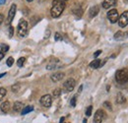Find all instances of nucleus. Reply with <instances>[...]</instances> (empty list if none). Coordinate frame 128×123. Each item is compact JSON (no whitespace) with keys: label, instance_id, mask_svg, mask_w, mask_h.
Returning <instances> with one entry per match:
<instances>
[{"label":"nucleus","instance_id":"nucleus-18","mask_svg":"<svg viewBox=\"0 0 128 123\" xmlns=\"http://www.w3.org/2000/svg\"><path fill=\"white\" fill-rule=\"evenodd\" d=\"M34 110V106H26V108H24L22 109V111H21V114L22 115H26L27 113H29V112H31Z\"/></svg>","mask_w":128,"mask_h":123},{"label":"nucleus","instance_id":"nucleus-39","mask_svg":"<svg viewBox=\"0 0 128 123\" xmlns=\"http://www.w3.org/2000/svg\"><path fill=\"white\" fill-rule=\"evenodd\" d=\"M28 2H32V1H34V0H27Z\"/></svg>","mask_w":128,"mask_h":123},{"label":"nucleus","instance_id":"nucleus-23","mask_svg":"<svg viewBox=\"0 0 128 123\" xmlns=\"http://www.w3.org/2000/svg\"><path fill=\"white\" fill-rule=\"evenodd\" d=\"M25 61H26V58H25V57H20V58L18 59V61H17V65H18L19 67H22V66L24 65Z\"/></svg>","mask_w":128,"mask_h":123},{"label":"nucleus","instance_id":"nucleus-2","mask_svg":"<svg viewBox=\"0 0 128 123\" xmlns=\"http://www.w3.org/2000/svg\"><path fill=\"white\" fill-rule=\"evenodd\" d=\"M115 80L119 84H125L128 82V69H119L115 73Z\"/></svg>","mask_w":128,"mask_h":123},{"label":"nucleus","instance_id":"nucleus-8","mask_svg":"<svg viewBox=\"0 0 128 123\" xmlns=\"http://www.w3.org/2000/svg\"><path fill=\"white\" fill-rule=\"evenodd\" d=\"M106 118V112L102 109H98L94 115V123H102Z\"/></svg>","mask_w":128,"mask_h":123},{"label":"nucleus","instance_id":"nucleus-34","mask_svg":"<svg viewBox=\"0 0 128 123\" xmlns=\"http://www.w3.org/2000/svg\"><path fill=\"white\" fill-rule=\"evenodd\" d=\"M6 74H7V73H1V74H0V78H2V77H4V76H6Z\"/></svg>","mask_w":128,"mask_h":123},{"label":"nucleus","instance_id":"nucleus-24","mask_svg":"<svg viewBox=\"0 0 128 123\" xmlns=\"http://www.w3.org/2000/svg\"><path fill=\"white\" fill-rule=\"evenodd\" d=\"M76 102H77V96H74L71 98V102H70L71 106L75 108V106H76Z\"/></svg>","mask_w":128,"mask_h":123},{"label":"nucleus","instance_id":"nucleus-25","mask_svg":"<svg viewBox=\"0 0 128 123\" xmlns=\"http://www.w3.org/2000/svg\"><path fill=\"white\" fill-rule=\"evenodd\" d=\"M92 110H93V106H89L87 109H86V116H91V114H92Z\"/></svg>","mask_w":128,"mask_h":123},{"label":"nucleus","instance_id":"nucleus-38","mask_svg":"<svg viewBox=\"0 0 128 123\" xmlns=\"http://www.w3.org/2000/svg\"><path fill=\"white\" fill-rule=\"evenodd\" d=\"M83 122H84V123H87V119H84V120H83Z\"/></svg>","mask_w":128,"mask_h":123},{"label":"nucleus","instance_id":"nucleus-30","mask_svg":"<svg viewBox=\"0 0 128 123\" xmlns=\"http://www.w3.org/2000/svg\"><path fill=\"white\" fill-rule=\"evenodd\" d=\"M54 38H55V40H62V36H61V34H60L59 32H56Z\"/></svg>","mask_w":128,"mask_h":123},{"label":"nucleus","instance_id":"nucleus-36","mask_svg":"<svg viewBox=\"0 0 128 123\" xmlns=\"http://www.w3.org/2000/svg\"><path fill=\"white\" fill-rule=\"evenodd\" d=\"M6 2V0H0V5H2V4H4Z\"/></svg>","mask_w":128,"mask_h":123},{"label":"nucleus","instance_id":"nucleus-5","mask_svg":"<svg viewBox=\"0 0 128 123\" xmlns=\"http://www.w3.org/2000/svg\"><path fill=\"white\" fill-rule=\"evenodd\" d=\"M16 10H17V5L16 4H12V6L10 7V10H9V12H8L7 20H6V25H7V26H10V24L12 23L14 17L16 15Z\"/></svg>","mask_w":128,"mask_h":123},{"label":"nucleus","instance_id":"nucleus-41","mask_svg":"<svg viewBox=\"0 0 128 123\" xmlns=\"http://www.w3.org/2000/svg\"><path fill=\"white\" fill-rule=\"evenodd\" d=\"M125 1H126V2H128V0H125Z\"/></svg>","mask_w":128,"mask_h":123},{"label":"nucleus","instance_id":"nucleus-20","mask_svg":"<svg viewBox=\"0 0 128 123\" xmlns=\"http://www.w3.org/2000/svg\"><path fill=\"white\" fill-rule=\"evenodd\" d=\"M0 48H1V51L5 54L9 50V46L8 44H0Z\"/></svg>","mask_w":128,"mask_h":123},{"label":"nucleus","instance_id":"nucleus-1","mask_svg":"<svg viewBox=\"0 0 128 123\" xmlns=\"http://www.w3.org/2000/svg\"><path fill=\"white\" fill-rule=\"evenodd\" d=\"M65 9V2L62 0H54L52 2V7L50 10L51 17L53 18H58L62 14V12Z\"/></svg>","mask_w":128,"mask_h":123},{"label":"nucleus","instance_id":"nucleus-9","mask_svg":"<svg viewBox=\"0 0 128 123\" xmlns=\"http://www.w3.org/2000/svg\"><path fill=\"white\" fill-rule=\"evenodd\" d=\"M118 24H119V27L121 28H125L128 25V11H124L121 16L119 17L118 19Z\"/></svg>","mask_w":128,"mask_h":123},{"label":"nucleus","instance_id":"nucleus-12","mask_svg":"<svg viewBox=\"0 0 128 123\" xmlns=\"http://www.w3.org/2000/svg\"><path fill=\"white\" fill-rule=\"evenodd\" d=\"M116 2H117V0H104L102 5V8L110 9V8H112L113 6H115Z\"/></svg>","mask_w":128,"mask_h":123},{"label":"nucleus","instance_id":"nucleus-28","mask_svg":"<svg viewBox=\"0 0 128 123\" xmlns=\"http://www.w3.org/2000/svg\"><path fill=\"white\" fill-rule=\"evenodd\" d=\"M13 34H14V28H13L12 26H10V27H9V32H8V36H9V38H12V36H13Z\"/></svg>","mask_w":128,"mask_h":123},{"label":"nucleus","instance_id":"nucleus-27","mask_svg":"<svg viewBox=\"0 0 128 123\" xmlns=\"http://www.w3.org/2000/svg\"><path fill=\"white\" fill-rule=\"evenodd\" d=\"M7 66H9V67H11L13 64H14V59H13V57H9L8 59H7Z\"/></svg>","mask_w":128,"mask_h":123},{"label":"nucleus","instance_id":"nucleus-13","mask_svg":"<svg viewBox=\"0 0 128 123\" xmlns=\"http://www.w3.org/2000/svg\"><path fill=\"white\" fill-rule=\"evenodd\" d=\"M98 12H100V6L98 5H95V6L91 7V9L89 10V16L91 18H94V17H96L98 14Z\"/></svg>","mask_w":128,"mask_h":123},{"label":"nucleus","instance_id":"nucleus-14","mask_svg":"<svg viewBox=\"0 0 128 123\" xmlns=\"http://www.w3.org/2000/svg\"><path fill=\"white\" fill-rule=\"evenodd\" d=\"M0 109H1L2 112L8 113V112L10 111V109H11V104H10V102H4L1 104Z\"/></svg>","mask_w":128,"mask_h":123},{"label":"nucleus","instance_id":"nucleus-15","mask_svg":"<svg viewBox=\"0 0 128 123\" xmlns=\"http://www.w3.org/2000/svg\"><path fill=\"white\" fill-rule=\"evenodd\" d=\"M90 67L93 69H98L102 67V61L100 59H95L94 61H92L90 63Z\"/></svg>","mask_w":128,"mask_h":123},{"label":"nucleus","instance_id":"nucleus-4","mask_svg":"<svg viewBox=\"0 0 128 123\" xmlns=\"http://www.w3.org/2000/svg\"><path fill=\"white\" fill-rule=\"evenodd\" d=\"M75 85H76V82L74 79L70 78L68 80H66L63 84V91L65 92H72L75 88Z\"/></svg>","mask_w":128,"mask_h":123},{"label":"nucleus","instance_id":"nucleus-35","mask_svg":"<svg viewBox=\"0 0 128 123\" xmlns=\"http://www.w3.org/2000/svg\"><path fill=\"white\" fill-rule=\"evenodd\" d=\"M64 119H65L64 117H61V118H60V121H59V123H64Z\"/></svg>","mask_w":128,"mask_h":123},{"label":"nucleus","instance_id":"nucleus-37","mask_svg":"<svg viewBox=\"0 0 128 123\" xmlns=\"http://www.w3.org/2000/svg\"><path fill=\"white\" fill-rule=\"evenodd\" d=\"M82 89H83V86H80V88H79V92H82Z\"/></svg>","mask_w":128,"mask_h":123},{"label":"nucleus","instance_id":"nucleus-21","mask_svg":"<svg viewBox=\"0 0 128 123\" xmlns=\"http://www.w3.org/2000/svg\"><path fill=\"white\" fill-rule=\"evenodd\" d=\"M6 94H7V91H6L5 88H0V100H2L4 98Z\"/></svg>","mask_w":128,"mask_h":123},{"label":"nucleus","instance_id":"nucleus-17","mask_svg":"<svg viewBox=\"0 0 128 123\" xmlns=\"http://www.w3.org/2000/svg\"><path fill=\"white\" fill-rule=\"evenodd\" d=\"M24 108V104H23V102H16L15 104H14V106H13V110L14 111H16V112H19L21 109H23Z\"/></svg>","mask_w":128,"mask_h":123},{"label":"nucleus","instance_id":"nucleus-19","mask_svg":"<svg viewBox=\"0 0 128 123\" xmlns=\"http://www.w3.org/2000/svg\"><path fill=\"white\" fill-rule=\"evenodd\" d=\"M82 12H83V11H82L80 6H76V8H73V13H74L75 15H78V14H79V17H81Z\"/></svg>","mask_w":128,"mask_h":123},{"label":"nucleus","instance_id":"nucleus-33","mask_svg":"<svg viewBox=\"0 0 128 123\" xmlns=\"http://www.w3.org/2000/svg\"><path fill=\"white\" fill-rule=\"evenodd\" d=\"M4 55H5V54H4V53H3V52H2L1 50H0V60H1V59H2L3 57H4Z\"/></svg>","mask_w":128,"mask_h":123},{"label":"nucleus","instance_id":"nucleus-29","mask_svg":"<svg viewBox=\"0 0 128 123\" xmlns=\"http://www.w3.org/2000/svg\"><path fill=\"white\" fill-rule=\"evenodd\" d=\"M104 106H106V108H108L110 110H112V104L110 102H106L104 104Z\"/></svg>","mask_w":128,"mask_h":123},{"label":"nucleus","instance_id":"nucleus-6","mask_svg":"<svg viewBox=\"0 0 128 123\" xmlns=\"http://www.w3.org/2000/svg\"><path fill=\"white\" fill-rule=\"evenodd\" d=\"M108 18L110 20V22L114 24L116 22H118V19H119V14H118V11L116 9H112L108 12Z\"/></svg>","mask_w":128,"mask_h":123},{"label":"nucleus","instance_id":"nucleus-22","mask_svg":"<svg viewBox=\"0 0 128 123\" xmlns=\"http://www.w3.org/2000/svg\"><path fill=\"white\" fill-rule=\"evenodd\" d=\"M60 94H61V89H59V88H57V89H55L53 92H52V96H54V98H58V96H60Z\"/></svg>","mask_w":128,"mask_h":123},{"label":"nucleus","instance_id":"nucleus-3","mask_svg":"<svg viewBox=\"0 0 128 123\" xmlns=\"http://www.w3.org/2000/svg\"><path fill=\"white\" fill-rule=\"evenodd\" d=\"M28 23L24 19H21L18 24V36L25 38L28 34Z\"/></svg>","mask_w":128,"mask_h":123},{"label":"nucleus","instance_id":"nucleus-7","mask_svg":"<svg viewBox=\"0 0 128 123\" xmlns=\"http://www.w3.org/2000/svg\"><path fill=\"white\" fill-rule=\"evenodd\" d=\"M40 104L42 106L48 108H50L51 104H52V98H51L50 94H44V96H42L40 98Z\"/></svg>","mask_w":128,"mask_h":123},{"label":"nucleus","instance_id":"nucleus-40","mask_svg":"<svg viewBox=\"0 0 128 123\" xmlns=\"http://www.w3.org/2000/svg\"><path fill=\"white\" fill-rule=\"evenodd\" d=\"M62 1H64V2H65V1H66V0H62Z\"/></svg>","mask_w":128,"mask_h":123},{"label":"nucleus","instance_id":"nucleus-16","mask_svg":"<svg viewBox=\"0 0 128 123\" xmlns=\"http://www.w3.org/2000/svg\"><path fill=\"white\" fill-rule=\"evenodd\" d=\"M125 102H126L125 96H124L121 92H118V94H117V96H116V102H117V104H124Z\"/></svg>","mask_w":128,"mask_h":123},{"label":"nucleus","instance_id":"nucleus-26","mask_svg":"<svg viewBox=\"0 0 128 123\" xmlns=\"http://www.w3.org/2000/svg\"><path fill=\"white\" fill-rule=\"evenodd\" d=\"M20 88H21V86H20V84H14L13 86H12V91L14 92H19V90H20Z\"/></svg>","mask_w":128,"mask_h":123},{"label":"nucleus","instance_id":"nucleus-32","mask_svg":"<svg viewBox=\"0 0 128 123\" xmlns=\"http://www.w3.org/2000/svg\"><path fill=\"white\" fill-rule=\"evenodd\" d=\"M3 21H4V17H3V15L0 13V25L3 23Z\"/></svg>","mask_w":128,"mask_h":123},{"label":"nucleus","instance_id":"nucleus-10","mask_svg":"<svg viewBox=\"0 0 128 123\" xmlns=\"http://www.w3.org/2000/svg\"><path fill=\"white\" fill-rule=\"evenodd\" d=\"M127 38H128V32L118 31L117 32H115V34H114V40H125Z\"/></svg>","mask_w":128,"mask_h":123},{"label":"nucleus","instance_id":"nucleus-31","mask_svg":"<svg viewBox=\"0 0 128 123\" xmlns=\"http://www.w3.org/2000/svg\"><path fill=\"white\" fill-rule=\"evenodd\" d=\"M100 53H102V50H98V51H96V52L94 53V57H98Z\"/></svg>","mask_w":128,"mask_h":123},{"label":"nucleus","instance_id":"nucleus-11","mask_svg":"<svg viewBox=\"0 0 128 123\" xmlns=\"http://www.w3.org/2000/svg\"><path fill=\"white\" fill-rule=\"evenodd\" d=\"M65 76V74H64L63 72H56V73H54L53 75H51V80L54 82V83H57V82H59V81H61L62 79L64 78Z\"/></svg>","mask_w":128,"mask_h":123}]
</instances>
